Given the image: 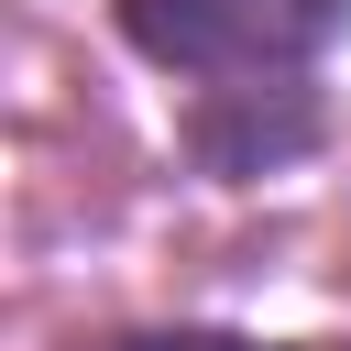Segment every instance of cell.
I'll use <instances>...</instances> for the list:
<instances>
[{
	"instance_id": "obj_1",
	"label": "cell",
	"mask_w": 351,
	"mask_h": 351,
	"mask_svg": "<svg viewBox=\"0 0 351 351\" xmlns=\"http://www.w3.org/2000/svg\"><path fill=\"white\" fill-rule=\"evenodd\" d=\"M110 22L154 77L263 88V77H307L340 44L351 0H110Z\"/></svg>"
},
{
	"instance_id": "obj_2",
	"label": "cell",
	"mask_w": 351,
	"mask_h": 351,
	"mask_svg": "<svg viewBox=\"0 0 351 351\" xmlns=\"http://www.w3.org/2000/svg\"><path fill=\"white\" fill-rule=\"evenodd\" d=\"M186 154H197V176L252 186V176H274V165L318 154V88H307V77H263V88H197V110H186Z\"/></svg>"
},
{
	"instance_id": "obj_3",
	"label": "cell",
	"mask_w": 351,
	"mask_h": 351,
	"mask_svg": "<svg viewBox=\"0 0 351 351\" xmlns=\"http://www.w3.org/2000/svg\"><path fill=\"white\" fill-rule=\"evenodd\" d=\"M99 351H318V340H252V329H208V318H165V329H110Z\"/></svg>"
}]
</instances>
